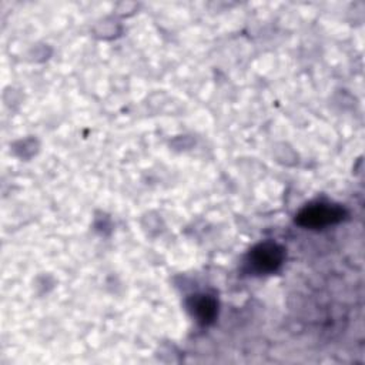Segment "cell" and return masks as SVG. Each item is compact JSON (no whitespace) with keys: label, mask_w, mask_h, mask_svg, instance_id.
Wrapping results in <instances>:
<instances>
[{"label":"cell","mask_w":365,"mask_h":365,"mask_svg":"<svg viewBox=\"0 0 365 365\" xmlns=\"http://www.w3.org/2000/svg\"><path fill=\"white\" fill-rule=\"evenodd\" d=\"M342 218V210L329 204H317L307 207L298 215V222L311 227H324L339 221Z\"/></svg>","instance_id":"cell-1"},{"label":"cell","mask_w":365,"mask_h":365,"mask_svg":"<svg viewBox=\"0 0 365 365\" xmlns=\"http://www.w3.org/2000/svg\"><path fill=\"white\" fill-rule=\"evenodd\" d=\"M282 261V250L275 244H261L252 250L250 255V262L258 271H272Z\"/></svg>","instance_id":"cell-2"},{"label":"cell","mask_w":365,"mask_h":365,"mask_svg":"<svg viewBox=\"0 0 365 365\" xmlns=\"http://www.w3.org/2000/svg\"><path fill=\"white\" fill-rule=\"evenodd\" d=\"M192 308L195 311V315L200 318V321L207 322L211 319L215 314V302L208 297H201L194 301Z\"/></svg>","instance_id":"cell-3"}]
</instances>
